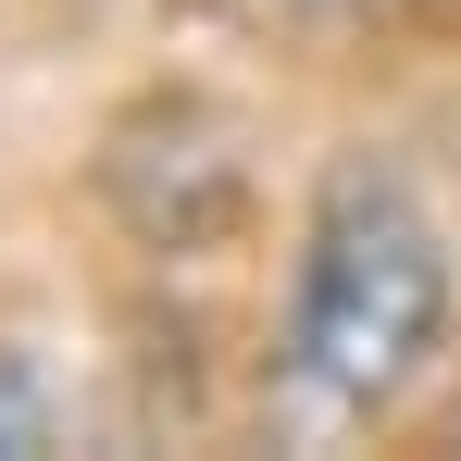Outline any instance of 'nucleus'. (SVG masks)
<instances>
[{"instance_id": "nucleus-1", "label": "nucleus", "mask_w": 461, "mask_h": 461, "mask_svg": "<svg viewBox=\"0 0 461 461\" xmlns=\"http://www.w3.org/2000/svg\"><path fill=\"white\" fill-rule=\"evenodd\" d=\"M449 324V249L386 162H337L312 200L300 300H287V386L312 411H375L424 375Z\"/></svg>"}]
</instances>
